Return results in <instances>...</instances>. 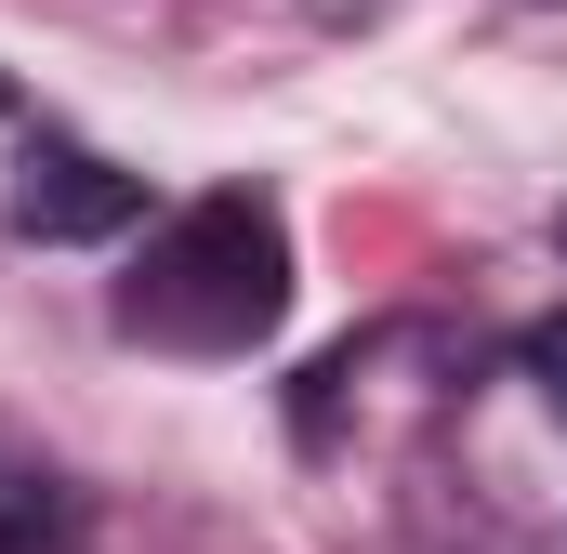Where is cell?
Masks as SVG:
<instances>
[{"mask_svg":"<svg viewBox=\"0 0 567 554\" xmlns=\"http://www.w3.org/2000/svg\"><path fill=\"white\" fill-rule=\"evenodd\" d=\"M278 317H290V225L251 185L185 198L133 252V277H120V330L172 343V357H251Z\"/></svg>","mask_w":567,"mask_h":554,"instance_id":"obj_1","label":"cell"},{"mask_svg":"<svg viewBox=\"0 0 567 554\" xmlns=\"http://www.w3.org/2000/svg\"><path fill=\"white\" fill-rule=\"evenodd\" d=\"M13 238H40V252H66V238H120L145 212V185L120 172V158H93V145H66V133H40L27 158H13Z\"/></svg>","mask_w":567,"mask_h":554,"instance_id":"obj_2","label":"cell"},{"mask_svg":"<svg viewBox=\"0 0 567 554\" xmlns=\"http://www.w3.org/2000/svg\"><path fill=\"white\" fill-rule=\"evenodd\" d=\"M0 554H80V489H53L13 449H0Z\"/></svg>","mask_w":567,"mask_h":554,"instance_id":"obj_3","label":"cell"},{"mask_svg":"<svg viewBox=\"0 0 567 554\" xmlns=\"http://www.w3.org/2000/svg\"><path fill=\"white\" fill-rule=\"evenodd\" d=\"M528 383H542V397H555V422H567V317H542V330H528Z\"/></svg>","mask_w":567,"mask_h":554,"instance_id":"obj_4","label":"cell"}]
</instances>
